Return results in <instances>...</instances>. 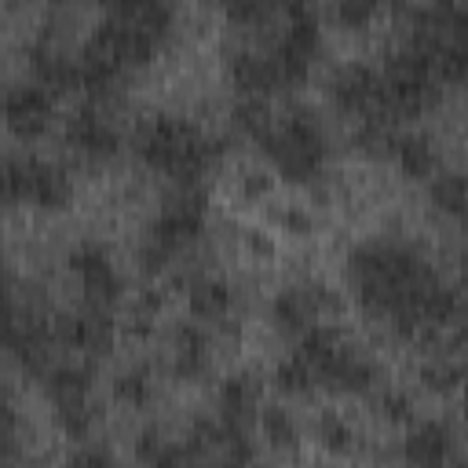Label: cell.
Returning a JSON list of instances; mask_svg holds the SVG:
<instances>
[{
	"instance_id": "7bdbcfd3",
	"label": "cell",
	"mask_w": 468,
	"mask_h": 468,
	"mask_svg": "<svg viewBox=\"0 0 468 468\" xmlns=\"http://www.w3.org/2000/svg\"><path fill=\"white\" fill-rule=\"evenodd\" d=\"M223 4H227V0H223Z\"/></svg>"
},
{
	"instance_id": "7a4b0ae2",
	"label": "cell",
	"mask_w": 468,
	"mask_h": 468,
	"mask_svg": "<svg viewBox=\"0 0 468 468\" xmlns=\"http://www.w3.org/2000/svg\"><path fill=\"white\" fill-rule=\"evenodd\" d=\"M333 99L344 110H355V113H369V117L388 113L384 80L369 66H344L336 73V80H333Z\"/></svg>"
},
{
	"instance_id": "f35d334b",
	"label": "cell",
	"mask_w": 468,
	"mask_h": 468,
	"mask_svg": "<svg viewBox=\"0 0 468 468\" xmlns=\"http://www.w3.org/2000/svg\"><path fill=\"white\" fill-rule=\"evenodd\" d=\"M73 464H110V457L99 453V450H80V453L73 457Z\"/></svg>"
},
{
	"instance_id": "ac0fdd59",
	"label": "cell",
	"mask_w": 468,
	"mask_h": 468,
	"mask_svg": "<svg viewBox=\"0 0 468 468\" xmlns=\"http://www.w3.org/2000/svg\"><path fill=\"white\" fill-rule=\"evenodd\" d=\"M234 124L245 132V135H252L256 143L263 139V135H271L274 128H271V113H267V106H263V99L260 95H249L238 110H234Z\"/></svg>"
},
{
	"instance_id": "e0dca14e",
	"label": "cell",
	"mask_w": 468,
	"mask_h": 468,
	"mask_svg": "<svg viewBox=\"0 0 468 468\" xmlns=\"http://www.w3.org/2000/svg\"><path fill=\"white\" fill-rule=\"evenodd\" d=\"M431 201L442 208V212H464L468 208V179L457 176V172H446L431 183Z\"/></svg>"
},
{
	"instance_id": "603a6c76",
	"label": "cell",
	"mask_w": 468,
	"mask_h": 468,
	"mask_svg": "<svg viewBox=\"0 0 468 468\" xmlns=\"http://www.w3.org/2000/svg\"><path fill=\"white\" fill-rule=\"evenodd\" d=\"M271 58H274V69H278L282 84H300V80L307 77L311 58H307V55H300V51H292L289 44H278V51H274Z\"/></svg>"
},
{
	"instance_id": "6da1fadb",
	"label": "cell",
	"mask_w": 468,
	"mask_h": 468,
	"mask_svg": "<svg viewBox=\"0 0 468 468\" xmlns=\"http://www.w3.org/2000/svg\"><path fill=\"white\" fill-rule=\"evenodd\" d=\"M69 267L80 274L84 292H88V300H91L95 307H106V303L117 300L121 278H117V271H113V263H110V256H106L102 245H91V241L77 245V249L69 252Z\"/></svg>"
},
{
	"instance_id": "d4e9b609",
	"label": "cell",
	"mask_w": 468,
	"mask_h": 468,
	"mask_svg": "<svg viewBox=\"0 0 468 468\" xmlns=\"http://www.w3.org/2000/svg\"><path fill=\"white\" fill-rule=\"evenodd\" d=\"M461 380H464V373H461L457 366H450V362H428V366L420 369V384H424L428 391H439V395L453 391Z\"/></svg>"
},
{
	"instance_id": "cb8c5ba5",
	"label": "cell",
	"mask_w": 468,
	"mask_h": 468,
	"mask_svg": "<svg viewBox=\"0 0 468 468\" xmlns=\"http://www.w3.org/2000/svg\"><path fill=\"white\" fill-rule=\"evenodd\" d=\"M282 44H289L292 51H300V55H314L318 51V22H314V15H307V18H292V26H289V33H285V40Z\"/></svg>"
},
{
	"instance_id": "e575fe53",
	"label": "cell",
	"mask_w": 468,
	"mask_h": 468,
	"mask_svg": "<svg viewBox=\"0 0 468 468\" xmlns=\"http://www.w3.org/2000/svg\"><path fill=\"white\" fill-rule=\"evenodd\" d=\"M161 450H165V446H161L157 431H143V435H139V442H135V457H139V461H154V464H157Z\"/></svg>"
},
{
	"instance_id": "9a60e30c",
	"label": "cell",
	"mask_w": 468,
	"mask_h": 468,
	"mask_svg": "<svg viewBox=\"0 0 468 468\" xmlns=\"http://www.w3.org/2000/svg\"><path fill=\"white\" fill-rule=\"evenodd\" d=\"M395 157H399L402 172L413 176V179H424V176H431V168H435V154H431L428 139H420V135L399 139V143H395Z\"/></svg>"
},
{
	"instance_id": "4316f807",
	"label": "cell",
	"mask_w": 468,
	"mask_h": 468,
	"mask_svg": "<svg viewBox=\"0 0 468 468\" xmlns=\"http://www.w3.org/2000/svg\"><path fill=\"white\" fill-rule=\"evenodd\" d=\"M318 439H322V446H325V450H333V453H347V450H351V442H355L351 428H347L344 420H336L333 413H325V417L318 420Z\"/></svg>"
},
{
	"instance_id": "52a82bcc",
	"label": "cell",
	"mask_w": 468,
	"mask_h": 468,
	"mask_svg": "<svg viewBox=\"0 0 468 468\" xmlns=\"http://www.w3.org/2000/svg\"><path fill=\"white\" fill-rule=\"evenodd\" d=\"M66 135H69V143H73L77 150H84L88 157H110V154H117V132H113L110 124H102L91 110L73 113L69 124H66Z\"/></svg>"
},
{
	"instance_id": "ffe728a7",
	"label": "cell",
	"mask_w": 468,
	"mask_h": 468,
	"mask_svg": "<svg viewBox=\"0 0 468 468\" xmlns=\"http://www.w3.org/2000/svg\"><path fill=\"white\" fill-rule=\"evenodd\" d=\"M340 351V344H336V333L333 329H325V325H318V329H307L303 333V344H300V355L311 362V369H318L322 362H329L333 355Z\"/></svg>"
},
{
	"instance_id": "b9f144b4",
	"label": "cell",
	"mask_w": 468,
	"mask_h": 468,
	"mask_svg": "<svg viewBox=\"0 0 468 468\" xmlns=\"http://www.w3.org/2000/svg\"><path fill=\"white\" fill-rule=\"evenodd\" d=\"M58 4H62V0H58Z\"/></svg>"
},
{
	"instance_id": "f1b7e54d",
	"label": "cell",
	"mask_w": 468,
	"mask_h": 468,
	"mask_svg": "<svg viewBox=\"0 0 468 468\" xmlns=\"http://www.w3.org/2000/svg\"><path fill=\"white\" fill-rule=\"evenodd\" d=\"M29 165L33 161H7L4 168V190H7V201H22L29 197Z\"/></svg>"
},
{
	"instance_id": "9c48e42d",
	"label": "cell",
	"mask_w": 468,
	"mask_h": 468,
	"mask_svg": "<svg viewBox=\"0 0 468 468\" xmlns=\"http://www.w3.org/2000/svg\"><path fill=\"white\" fill-rule=\"evenodd\" d=\"M73 197V186H69V176L55 165H44V161H33L29 165V197L26 201H37L44 208H66Z\"/></svg>"
},
{
	"instance_id": "7402d4cb",
	"label": "cell",
	"mask_w": 468,
	"mask_h": 468,
	"mask_svg": "<svg viewBox=\"0 0 468 468\" xmlns=\"http://www.w3.org/2000/svg\"><path fill=\"white\" fill-rule=\"evenodd\" d=\"M453 311H457V296L446 285L431 282L428 292H424V300H420V318L424 322H446Z\"/></svg>"
},
{
	"instance_id": "2e32d148",
	"label": "cell",
	"mask_w": 468,
	"mask_h": 468,
	"mask_svg": "<svg viewBox=\"0 0 468 468\" xmlns=\"http://www.w3.org/2000/svg\"><path fill=\"white\" fill-rule=\"evenodd\" d=\"M274 384H278L285 395H307V391L314 388V369H311V362H307L303 355L285 358V362H278V369H274Z\"/></svg>"
},
{
	"instance_id": "3957f363",
	"label": "cell",
	"mask_w": 468,
	"mask_h": 468,
	"mask_svg": "<svg viewBox=\"0 0 468 468\" xmlns=\"http://www.w3.org/2000/svg\"><path fill=\"white\" fill-rule=\"evenodd\" d=\"M4 110H7V128L22 139H33L51 121V95L44 88H11Z\"/></svg>"
},
{
	"instance_id": "7c38bea8",
	"label": "cell",
	"mask_w": 468,
	"mask_h": 468,
	"mask_svg": "<svg viewBox=\"0 0 468 468\" xmlns=\"http://www.w3.org/2000/svg\"><path fill=\"white\" fill-rule=\"evenodd\" d=\"M88 388H91V373L88 369H73V366H62V369H51L48 380H44V391L55 406H66V402H84L88 399Z\"/></svg>"
},
{
	"instance_id": "1f68e13d",
	"label": "cell",
	"mask_w": 468,
	"mask_h": 468,
	"mask_svg": "<svg viewBox=\"0 0 468 468\" xmlns=\"http://www.w3.org/2000/svg\"><path fill=\"white\" fill-rule=\"evenodd\" d=\"M168 256H172V249H168V245H161L157 238H150V241L139 249V267H143L146 274H157V271L168 263Z\"/></svg>"
},
{
	"instance_id": "44dd1931",
	"label": "cell",
	"mask_w": 468,
	"mask_h": 468,
	"mask_svg": "<svg viewBox=\"0 0 468 468\" xmlns=\"http://www.w3.org/2000/svg\"><path fill=\"white\" fill-rule=\"evenodd\" d=\"M223 410H256V380L249 373H234L219 388Z\"/></svg>"
},
{
	"instance_id": "d6986e66",
	"label": "cell",
	"mask_w": 468,
	"mask_h": 468,
	"mask_svg": "<svg viewBox=\"0 0 468 468\" xmlns=\"http://www.w3.org/2000/svg\"><path fill=\"white\" fill-rule=\"evenodd\" d=\"M260 420H263V435H267V442H271L274 450H292V446H296V424H292V417H289L285 410L267 406Z\"/></svg>"
},
{
	"instance_id": "5bb4252c",
	"label": "cell",
	"mask_w": 468,
	"mask_h": 468,
	"mask_svg": "<svg viewBox=\"0 0 468 468\" xmlns=\"http://www.w3.org/2000/svg\"><path fill=\"white\" fill-rule=\"evenodd\" d=\"M428 26H435L446 40H464L468 37V11L457 0H431L428 7L417 11Z\"/></svg>"
},
{
	"instance_id": "30bf717a",
	"label": "cell",
	"mask_w": 468,
	"mask_h": 468,
	"mask_svg": "<svg viewBox=\"0 0 468 468\" xmlns=\"http://www.w3.org/2000/svg\"><path fill=\"white\" fill-rule=\"evenodd\" d=\"M314 311H318V307H314L311 289H285V292H278V300H274V322H278L282 333H300V329L311 322Z\"/></svg>"
},
{
	"instance_id": "4fadbf2b",
	"label": "cell",
	"mask_w": 468,
	"mask_h": 468,
	"mask_svg": "<svg viewBox=\"0 0 468 468\" xmlns=\"http://www.w3.org/2000/svg\"><path fill=\"white\" fill-rule=\"evenodd\" d=\"M186 300H190V311H194L197 318H205V322L223 318L227 307H230V292H227V285L216 282V278H197V282L190 285Z\"/></svg>"
},
{
	"instance_id": "d6a6232c",
	"label": "cell",
	"mask_w": 468,
	"mask_h": 468,
	"mask_svg": "<svg viewBox=\"0 0 468 468\" xmlns=\"http://www.w3.org/2000/svg\"><path fill=\"white\" fill-rule=\"evenodd\" d=\"M380 413H384L388 420H395V424H406V420L413 417V402H410L402 391H388V395L380 399Z\"/></svg>"
},
{
	"instance_id": "ba28073f",
	"label": "cell",
	"mask_w": 468,
	"mask_h": 468,
	"mask_svg": "<svg viewBox=\"0 0 468 468\" xmlns=\"http://www.w3.org/2000/svg\"><path fill=\"white\" fill-rule=\"evenodd\" d=\"M29 58H33L37 80H40L48 91H73V88H80V62H69L62 51L37 44V48L29 51Z\"/></svg>"
},
{
	"instance_id": "74e56055",
	"label": "cell",
	"mask_w": 468,
	"mask_h": 468,
	"mask_svg": "<svg viewBox=\"0 0 468 468\" xmlns=\"http://www.w3.org/2000/svg\"><path fill=\"white\" fill-rule=\"evenodd\" d=\"M278 4H282L292 18H307V15H314V11H311V0H278Z\"/></svg>"
},
{
	"instance_id": "8d00e7d4",
	"label": "cell",
	"mask_w": 468,
	"mask_h": 468,
	"mask_svg": "<svg viewBox=\"0 0 468 468\" xmlns=\"http://www.w3.org/2000/svg\"><path fill=\"white\" fill-rule=\"evenodd\" d=\"M245 241H249V249H252L256 256H271V252H274V245H271V238H263L260 230H249V234H245Z\"/></svg>"
},
{
	"instance_id": "f546056e",
	"label": "cell",
	"mask_w": 468,
	"mask_h": 468,
	"mask_svg": "<svg viewBox=\"0 0 468 468\" xmlns=\"http://www.w3.org/2000/svg\"><path fill=\"white\" fill-rule=\"evenodd\" d=\"M373 15H377V0H336V18L351 29L369 26Z\"/></svg>"
},
{
	"instance_id": "d590c367",
	"label": "cell",
	"mask_w": 468,
	"mask_h": 468,
	"mask_svg": "<svg viewBox=\"0 0 468 468\" xmlns=\"http://www.w3.org/2000/svg\"><path fill=\"white\" fill-rule=\"evenodd\" d=\"M282 223H285L292 234H307V230H311V216H307L303 208H289V212H282Z\"/></svg>"
},
{
	"instance_id": "8992f818",
	"label": "cell",
	"mask_w": 468,
	"mask_h": 468,
	"mask_svg": "<svg viewBox=\"0 0 468 468\" xmlns=\"http://www.w3.org/2000/svg\"><path fill=\"white\" fill-rule=\"evenodd\" d=\"M227 73H230V80H234L245 95H263V91H274V88L282 84V77H278L271 55L238 51V55H230V62H227Z\"/></svg>"
},
{
	"instance_id": "836d02e7",
	"label": "cell",
	"mask_w": 468,
	"mask_h": 468,
	"mask_svg": "<svg viewBox=\"0 0 468 468\" xmlns=\"http://www.w3.org/2000/svg\"><path fill=\"white\" fill-rule=\"evenodd\" d=\"M241 190H245L249 197H263V194L271 190V176L260 172V168H249V172L241 176Z\"/></svg>"
},
{
	"instance_id": "484cf974",
	"label": "cell",
	"mask_w": 468,
	"mask_h": 468,
	"mask_svg": "<svg viewBox=\"0 0 468 468\" xmlns=\"http://www.w3.org/2000/svg\"><path fill=\"white\" fill-rule=\"evenodd\" d=\"M55 417H58L62 431H66V435H73V439L88 435V428H91V406H88V399H84V402H66V406H55Z\"/></svg>"
},
{
	"instance_id": "4dcf8cb0",
	"label": "cell",
	"mask_w": 468,
	"mask_h": 468,
	"mask_svg": "<svg viewBox=\"0 0 468 468\" xmlns=\"http://www.w3.org/2000/svg\"><path fill=\"white\" fill-rule=\"evenodd\" d=\"M172 369H176V377L194 380V377H201L208 369V358H205V351H176Z\"/></svg>"
},
{
	"instance_id": "83f0119b",
	"label": "cell",
	"mask_w": 468,
	"mask_h": 468,
	"mask_svg": "<svg viewBox=\"0 0 468 468\" xmlns=\"http://www.w3.org/2000/svg\"><path fill=\"white\" fill-rule=\"evenodd\" d=\"M113 395H117L121 402H128V406H143V402L150 399V384H146V369H132V373H124V377H117V384H113Z\"/></svg>"
},
{
	"instance_id": "277c9868",
	"label": "cell",
	"mask_w": 468,
	"mask_h": 468,
	"mask_svg": "<svg viewBox=\"0 0 468 468\" xmlns=\"http://www.w3.org/2000/svg\"><path fill=\"white\" fill-rule=\"evenodd\" d=\"M55 333H58L66 344H73V347H80V351H91V355H102V351L110 347V340H113V325H110V318H106L102 307H91V311H84V314H66V318H58Z\"/></svg>"
},
{
	"instance_id": "ab89813d",
	"label": "cell",
	"mask_w": 468,
	"mask_h": 468,
	"mask_svg": "<svg viewBox=\"0 0 468 468\" xmlns=\"http://www.w3.org/2000/svg\"><path fill=\"white\" fill-rule=\"evenodd\" d=\"M461 344H468V322L461 325Z\"/></svg>"
},
{
	"instance_id": "60d3db41",
	"label": "cell",
	"mask_w": 468,
	"mask_h": 468,
	"mask_svg": "<svg viewBox=\"0 0 468 468\" xmlns=\"http://www.w3.org/2000/svg\"><path fill=\"white\" fill-rule=\"evenodd\" d=\"M464 278H468V249H464Z\"/></svg>"
},
{
	"instance_id": "5b68a950",
	"label": "cell",
	"mask_w": 468,
	"mask_h": 468,
	"mask_svg": "<svg viewBox=\"0 0 468 468\" xmlns=\"http://www.w3.org/2000/svg\"><path fill=\"white\" fill-rule=\"evenodd\" d=\"M314 384H322L329 391H369L373 388V366L358 355L336 351L329 362H322L314 369Z\"/></svg>"
},
{
	"instance_id": "8fae6325",
	"label": "cell",
	"mask_w": 468,
	"mask_h": 468,
	"mask_svg": "<svg viewBox=\"0 0 468 468\" xmlns=\"http://www.w3.org/2000/svg\"><path fill=\"white\" fill-rule=\"evenodd\" d=\"M406 457L413 464H439L450 457V435L442 424H420L410 439H406Z\"/></svg>"
}]
</instances>
